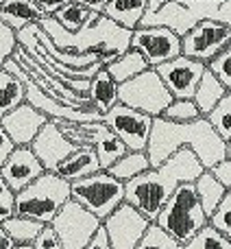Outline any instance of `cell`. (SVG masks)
<instances>
[{"label": "cell", "instance_id": "48", "mask_svg": "<svg viewBox=\"0 0 231 249\" xmlns=\"http://www.w3.org/2000/svg\"><path fill=\"white\" fill-rule=\"evenodd\" d=\"M16 249H33L31 245H16Z\"/></svg>", "mask_w": 231, "mask_h": 249}, {"label": "cell", "instance_id": "5", "mask_svg": "<svg viewBox=\"0 0 231 249\" xmlns=\"http://www.w3.org/2000/svg\"><path fill=\"white\" fill-rule=\"evenodd\" d=\"M70 199L92 212L96 219L105 221L124 201V184L107 171H99L83 179L70 181Z\"/></svg>", "mask_w": 231, "mask_h": 249}, {"label": "cell", "instance_id": "26", "mask_svg": "<svg viewBox=\"0 0 231 249\" xmlns=\"http://www.w3.org/2000/svg\"><path fill=\"white\" fill-rule=\"evenodd\" d=\"M148 168H150V162H148V155H146V151H127L122 158L116 160L112 166L107 168V173L112 177H116L118 181L127 184L129 179L142 175V173L148 171Z\"/></svg>", "mask_w": 231, "mask_h": 249}, {"label": "cell", "instance_id": "46", "mask_svg": "<svg viewBox=\"0 0 231 249\" xmlns=\"http://www.w3.org/2000/svg\"><path fill=\"white\" fill-rule=\"evenodd\" d=\"M164 2H168V0H146V11H155V9H159Z\"/></svg>", "mask_w": 231, "mask_h": 249}, {"label": "cell", "instance_id": "14", "mask_svg": "<svg viewBox=\"0 0 231 249\" xmlns=\"http://www.w3.org/2000/svg\"><path fill=\"white\" fill-rule=\"evenodd\" d=\"M46 123H48L46 114L35 109L26 101L0 118V124H2V129L7 131V136L11 138V142L16 146H31V142L35 140V136Z\"/></svg>", "mask_w": 231, "mask_h": 249}, {"label": "cell", "instance_id": "16", "mask_svg": "<svg viewBox=\"0 0 231 249\" xmlns=\"http://www.w3.org/2000/svg\"><path fill=\"white\" fill-rule=\"evenodd\" d=\"M201 20H203L201 16H197L194 11H190V9L183 7L181 2H177V0H168V2H164L162 7L155 9V11H146L137 26H164V29L177 33L179 37H183V35Z\"/></svg>", "mask_w": 231, "mask_h": 249}, {"label": "cell", "instance_id": "10", "mask_svg": "<svg viewBox=\"0 0 231 249\" xmlns=\"http://www.w3.org/2000/svg\"><path fill=\"white\" fill-rule=\"evenodd\" d=\"M131 48L137 51L150 68L181 55V37L164 26H137L131 31Z\"/></svg>", "mask_w": 231, "mask_h": 249}, {"label": "cell", "instance_id": "29", "mask_svg": "<svg viewBox=\"0 0 231 249\" xmlns=\"http://www.w3.org/2000/svg\"><path fill=\"white\" fill-rule=\"evenodd\" d=\"M205 118H207V123L212 124V129H214L225 142L231 140V92H227V94L216 103V107L212 109Z\"/></svg>", "mask_w": 231, "mask_h": 249}, {"label": "cell", "instance_id": "34", "mask_svg": "<svg viewBox=\"0 0 231 249\" xmlns=\"http://www.w3.org/2000/svg\"><path fill=\"white\" fill-rule=\"evenodd\" d=\"M207 70L223 83L225 90L231 92V44L207 64Z\"/></svg>", "mask_w": 231, "mask_h": 249}, {"label": "cell", "instance_id": "20", "mask_svg": "<svg viewBox=\"0 0 231 249\" xmlns=\"http://www.w3.org/2000/svg\"><path fill=\"white\" fill-rule=\"evenodd\" d=\"M146 0H109L103 9V16L116 24L133 31L146 13Z\"/></svg>", "mask_w": 231, "mask_h": 249}, {"label": "cell", "instance_id": "24", "mask_svg": "<svg viewBox=\"0 0 231 249\" xmlns=\"http://www.w3.org/2000/svg\"><path fill=\"white\" fill-rule=\"evenodd\" d=\"M92 149H94L96 158H99L100 171H107L116 160H120L124 153H127V146L122 144V140H120L114 131H109V127L105 123H103V127H100Z\"/></svg>", "mask_w": 231, "mask_h": 249}, {"label": "cell", "instance_id": "49", "mask_svg": "<svg viewBox=\"0 0 231 249\" xmlns=\"http://www.w3.org/2000/svg\"><path fill=\"white\" fill-rule=\"evenodd\" d=\"M2 2H4V0H0V4H2Z\"/></svg>", "mask_w": 231, "mask_h": 249}, {"label": "cell", "instance_id": "11", "mask_svg": "<svg viewBox=\"0 0 231 249\" xmlns=\"http://www.w3.org/2000/svg\"><path fill=\"white\" fill-rule=\"evenodd\" d=\"M153 223L142 212H137L129 203H120L118 208L103 221V228L112 243V249H135L146 228Z\"/></svg>", "mask_w": 231, "mask_h": 249}, {"label": "cell", "instance_id": "32", "mask_svg": "<svg viewBox=\"0 0 231 249\" xmlns=\"http://www.w3.org/2000/svg\"><path fill=\"white\" fill-rule=\"evenodd\" d=\"M162 118L170 123H192L201 118V112L192 99H172V103L164 109Z\"/></svg>", "mask_w": 231, "mask_h": 249}, {"label": "cell", "instance_id": "13", "mask_svg": "<svg viewBox=\"0 0 231 249\" xmlns=\"http://www.w3.org/2000/svg\"><path fill=\"white\" fill-rule=\"evenodd\" d=\"M31 149H33V153L37 155V160L42 162L44 171L57 173L59 164L64 162L72 151H77L79 146L74 144V142H70L55 123L48 121L42 129H39L35 140L31 142Z\"/></svg>", "mask_w": 231, "mask_h": 249}, {"label": "cell", "instance_id": "36", "mask_svg": "<svg viewBox=\"0 0 231 249\" xmlns=\"http://www.w3.org/2000/svg\"><path fill=\"white\" fill-rule=\"evenodd\" d=\"M16 48H17V33L4 22H0V66L7 59H11Z\"/></svg>", "mask_w": 231, "mask_h": 249}, {"label": "cell", "instance_id": "28", "mask_svg": "<svg viewBox=\"0 0 231 249\" xmlns=\"http://www.w3.org/2000/svg\"><path fill=\"white\" fill-rule=\"evenodd\" d=\"M0 225H2V230L11 236V241L16 243V245H31L44 228L37 221L26 219V216H20V214H13L11 219H7Z\"/></svg>", "mask_w": 231, "mask_h": 249}, {"label": "cell", "instance_id": "19", "mask_svg": "<svg viewBox=\"0 0 231 249\" xmlns=\"http://www.w3.org/2000/svg\"><path fill=\"white\" fill-rule=\"evenodd\" d=\"M87 99H90V103L94 105L100 114L109 112V109L118 103V83L109 77V72L105 68H100L99 72L90 79Z\"/></svg>", "mask_w": 231, "mask_h": 249}, {"label": "cell", "instance_id": "1", "mask_svg": "<svg viewBox=\"0 0 231 249\" xmlns=\"http://www.w3.org/2000/svg\"><path fill=\"white\" fill-rule=\"evenodd\" d=\"M179 149H190L198 158L205 171L214 168L220 160L227 158V142L212 129L205 116L192 123H170L166 118H153L146 155L150 168H157Z\"/></svg>", "mask_w": 231, "mask_h": 249}, {"label": "cell", "instance_id": "12", "mask_svg": "<svg viewBox=\"0 0 231 249\" xmlns=\"http://www.w3.org/2000/svg\"><path fill=\"white\" fill-rule=\"evenodd\" d=\"M205 68L207 66L203 61L179 55L170 61L159 64L155 70L164 81V86L168 88V92L172 94V99H192Z\"/></svg>", "mask_w": 231, "mask_h": 249}, {"label": "cell", "instance_id": "25", "mask_svg": "<svg viewBox=\"0 0 231 249\" xmlns=\"http://www.w3.org/2000/svg\"><path fill=\"white\" fill-rule=\"evenodd\" d=\"M225 94H227V90L223 88V83H220L218 79H216L214 74L205 68V72H203V77H201V81H198L197 90H194L192 101L197 103L201 116H207V114L216 107V103H218Z\"/></svg>", "mask_w": 231, "mask_h": 249}, {"label": "cell", "instance_id": "35", "mask_svg": "<svg viewBox=\"0 0 231 249\" xmlns=\"http://www.w3.org/2000/svg\"><path fill=\"white\" fill-rule=\"evenodd\" d=\"M177 2L188 7L190 11L201 16L203 20H216L218 18V9L225 4V0H177Z\"/></svg>", "mask_w": 231, "mask_h": 249}, {"label": "cell", "instance_id": "41", "mask_svg": "<svg viewBox=\"0 0 231 249\" xmlns=\"http://www.w3.org/2000/svg\"><path fill=\"white\" fill-rule=\"evenodd\" d=\"M16 149V144L11 142V138L7 136V131L2 129V124H0V166L4 164V160L11 155V151Z\"/></svg>", "mask_w": 231, "mask_h": 249}, {"label": "cell", "instance_id": "27", "mask_svg": "<svg viewBox=\"0 0 231 249\" xmlns=\"http://www.w3.org/2000/svg\"><path fill=\"white\" fill-rule=\"evenodd\" d=\"M26 101V88L17 77L0 66V118Z\"/></svg>", "mask_w": 231, "mask_h": 249}, {"label": "cell", "instance_id": "21", "mask_svg": "<svg viewBox=\"0 0 231 249\" xmlns=\"http://www.w3.org/2000/svg\"><path fill=\"white\" fill-rule=\"evenodd\" d=\"M105 70L109 72V77L114 79L116 83H124L129 81V79L137 77L140 72H144V70H148V61L144 59V57L140 55L137 51H133V48H129V51H124L122 55H118L114 61H109L107 66H103Z\"/></svg>", "mask_w": 231, "mask_h": 249}, {"label": "cell", "instance_id": "38", "mask_svg": "<svg viewBox=\"0 0 231 249\" xmlns=\"http://www.w3.org/2000/svg\"><path fill=\"white\" fill-rule=\"evenodd\" d=\"M31 247L33 249H64L59 236L55 234V230H52L50 225H44L42 232L37 234V238L31 243Z\"/></svg>", "mask_w": 231, "mask_h": 249}, {"label": "cell", "instance_id": "30", "mask_svg": "<svg viewBox=\"0 0 231 249\" xmlns=\"http://www.w3.org/2000/svg\"><path fill=\"white\" fill-rule=\"evenodd\" d=\"M135 249H183V243L175 241L170 234L164 232V230L153 221V223L146 228L144 236L140 238V243H137Z\"/></svg>", "mask_w": 231, "mask_h": 249}, {"label": "cell", "instance_id": "9", "mask_svg": "<svg viewBox=\"0 0 231 249\" xmlns=\"http://www.w3.org/2000/svg\"><path fill=\"white\" fill-rule=\"evenodd\" d=\"M103 123L122 140L127 151H146L150 127H153V118L148 114L116 103L109 112L103 114Z\"/></svg>", "mask_w": 231, "mask_h": 249}, {"label": "cell", "instance_id": "47", "mask_svg": "<svg viewBox=\"0 0 231 249\" xmlns=\"http://www.w3.org/2000/svg\"><path fill=\"white\" fill-rule=\"evenodd\" d=\"M227 158H231V140L227 142Z\"/></svg>", "mask_w": 231, "mask_h": 249}, {"label": "cell", "instance_id": "2", "mask_svg": "<svg viewBox=\"0 0 231 249\" xmlns=\"http://www.w3.org/2000/svg\"><path fill=\"white\" fill-rule=\"evenodd\" d=\"M205 171L190 149H179L157 168H148L142 175L124 184V203L133 206L148 221H155L177 186L194 181Z\"/></svg>", "mask_w": 231, "mask_h": 249}, {"label": "cell", "instance_id": "7", "mask_svg": "<svg viewBox=\"0 0 231 249\" xmlns=\"http://www.w3.org/2000/svg\"><path fill=\"white\" fill-rule=\"evenodd\" d=\"M231 44V26L220 20H201L181 37V55L210 64Z\"/></svg>", "mask_w": 231, "mask_h": 249}, {"label": "cell", "instance_id": "6", "mask_svg": "<svg viewBox=\"0 0 231 249\" xmlns=\"http://www.w3.org/2000/svg\"><path fill=\"white\" fill-rule=\"evenodd\" d=\"M118 103L137 109V112L148 114L150 118H157L172 103V94L164 86L162 79H159L157 70L148 68L144 72H140L137 77L120 83Z\"/></svg>", "mask_w": 231, "mask_h": 249}, {"label": "cell", "instance_id": "33", "mask_svg": "<svg viewBox=\"0 0 231 249\" xmlns=\"http://www.w3.org/2000/svg\"><path fill=\"white\" fill-rule=\"evenodd\" d=\"M207 225H212L216 232H220L225 238L231 241V190L225 193L223 201H220L218 206H216V210L210 214Z\"/></svg>", "mask_w": 231, "mask_h": 249}, {"label": "cell", "instance_id": "17", "mask_svg": "<svg viewBox=\"0 0 231 249\" xmlns=\"http://www.w3.org/2000/svg\"><path fill=\"white\" fill-rule=\"evenodd\" d=\"M99 171H100V164H99V158H96L94 149H92V146H79L77 151H72V153L59 164L57 175L64 177L66 181H77L87 175H94V173H99Z\"/></svg>", "mask_w": 231, "mask_h": 249}, {"label": "cell", "instance_id": "3", "mask_svg": "<svg viewBox=\"0 0 231 249\" xmlns=\"http://www.w3.org/2000/svg\"><path fill=\"white\" fill-rule=\"evenodd\" d=\"M70 201V181L57 173L44 171L26 188L16 193V214L33 219L42 225H50L57 212Z\"/></svg>", "mask_w": 231, "mask_h": 249}, {"label": "cell", "instance_id": "23", "mask_svg": "<svg viewBox=\"0 0 231 249\" xmlns=\"http://www.w3.org/2000/svg\"><path fill=\"white\" fill-rule=\"evenodd\" d=\"M52 18H55L66 31L77 33V31H83V29L94 24V22L100 18V13H96V11H92V9L70 0L68 4H64V7L59 9V11L52 13Z\"/></svg>", "mask_w": 231, "mask_h": 249}, {"label": "cell", "instance_id": "45", "mask_svg": "<svg viewBox=\"0 0 231 249\" xmlns=\"http://www.w3.org/2000/svg\"><path fill=\"white\" fill-rule=\"evenodd\" d=\"M0 249H16V243H13L11 236L2 230V225H0Z\"/></svg>", "mask_w": 231, "mask_h": 249}, {"label": "cell", "instance_id": "31", "mask_svg": "<svg viewBox=\"0 0 231 249\" xmlns=\"http://www.w3.org/2000/svg\"><path fill=\"white\" fill-rule=\"evenodd\" d=\"M183 249H231V241L216 232L212 225H205L201 232H197L190 241L183 243Z\"/></svg>", "mask_w": 231, "mask_h": 249}, {"label": "cell", "instance_id": "40", "mask_svg": "<svg viewBox=\"0 0 231 249\" xmlns=\"http://www.w3.org/2000/svg\"><path fill=\"white\" fill-rule=\"evenodd\" d=\"M85 249H112V243H109L107 238V232H105L103 223H100V228L96 230V234L90 238V243L85 245Z\"/></svg>", "mask_w": 231, "mask_h": 249}, {"label": "cell", "instance_id": "22", "mask_svg": "<svg viewBox=\"0 0 231 249\" xmlns=\"http://www.w3.org/2000/svg\"><path fill=\"white\" fill-rule=\"evenodd\" d=\"M192 184H194V193H197V197H198V203H201L205 216L210 219V214L216 210V206L223 201L227 188L216 179L212 171H203Z\"/></svg>", "mask_w": 231, "mask_h": 249}, {"label": "cell", "instance_id": "39", "mask_svg": "<svg viewBox=\"0 0 231 249\" xmlns=\"http://www.w3.org/2000/svg\"><path fill=\"white\" fill-rule=\"evenodd\" d=\"M210 171L214 173V177L225 186V188L231 190V158L220 160V162L216 164L214 168H210Z\"/></svg>", "mask_w": 231, "mask_h": 249}, {"label": "cell", "instance_id": "42", "mask_svg": "<svg viewBox=\"0 0 231 249\" xmlns=\"http://www.w3.org/2000/svg\"><path fill=\"white\" fill-rule=\"evenodd\" d=\"M39 9L44 11V16H52L55 11H59L64 4H68L70 0H33Z\"/></svg>", "mask_w": 231, "mask_h": 249}, {"label": "cell", "instance_id": "4", "mask_svg": "<svg viewBox=\"0 0 231 249\" xmlns=\"http://www.w3.org/2000/svg\"><path fill=\"white\" fill-rule=\"evenodd\" d=\"M155 223L179 243L190 241L194 234L205 228L207 216L203 212L201 203H198L192 181H185V184L177 186L172 197L159 210Z\"/></svg>", "mask_w": 231, "mask_h": 249}, {"label": "cell", "instance_id": "43", "mask_svg": "<svg viewBox=\"0 0 231 249\" xmlns=\"http://www.w3.org/2000/svg\"><path fill=\"white\" fill-rule=\"evenodd\" d=\"M74 2L83 4V7L92 9V11H96V13H103L105 4H107V2H109V0H74Z\"/></svg>", "mask_w": 231, "mask_h": 249}, {"label": "cell", "instance_id": "8", "mask_svg": "<svg viewBox=\"0 0 231 249\" xmlns=\"http://www.w3.org/2000/svg\"><path fill=\"white\" fill-rule=\"evenodd\" d=\"M103 221L96 219L92 212H87L83 206L70 199L57 216L50 221V228L59 236L64 249H85L90 238L96 234Z\"/></svg>", "mask_w": 231, "mask_h": 249}, {"label": "cell", "instance_id": "18", "mask_svg": "<svg viewBox=\"0 0 231 249\" xmlns=\"http://www.w3.org/2000/svg\"><path fill=\"white\" fill-rule=\"evenodd\" d=\"M42 18L44 11L33 0H4L0 4V22L11 26L16 33L31 24H37Z\"/></svg>", "mask_w": 231, "mask_h": 249}, {"label": "cell", "instance_id": "15", "mask_svg": "<svg viewBox=\"0 0 231 249\" xmlns=\"http://www.w3.org/2000/svg\"><path fill=\"white\" fill-rule=\"evenodd\" d=\"M42 173L44 166L31 146H16L11 151V155L4 160V164L0 166V177L7 181V186L13 193H20L22 188H26Z\"/></svg>", "mask_w": 231, "mask_h": 249}, {"label": "cell", "instance_id": "44", "mask_svg": "<svg viewBox=\"0 0 231 249\" xmlns=\"http://www.w3.org/2000/svg\"><path fill=\"white\" fill-rule=\"evenodd\" d=\"M216 20H220V22H225V24L231 26V0H225V4L218 9V18H216Z\"/></svg>", "mask_w": 231, "mask_h": 249}, {"label": "cell", "instance_id": "37", "mask_svg": "<svg viewBox=\"0 0 231 249\" xmlns=\"http://www.w3.org/2000/svg\"><path fill=\"white\" fill-rule=\"evenodd\" d=\"M13 214H16V193L0 177V223L11 219Z\"/></svg>", "mask_w": 231, "mask_h": 249}]
</instances>
